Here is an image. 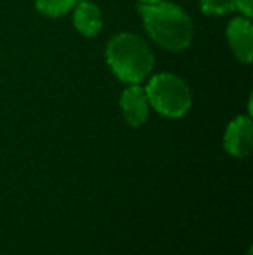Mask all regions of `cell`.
I'll list each match as a JSON object with an SVG mask.
<instances>
[{"label": "cell", "mask_w": 253, "mask_h": 255, "mask_svg": "<svg viewBox=\"0 0 253 255\" xmlns=\"http://www.w3.org/2000/svg\"><path fill=\"white\" fill-rule=\"evenodd\" d=\"M77 0H35V5L40 14L47 17H61L75 7Z\"/></svg>", "instance_id": "8"}, {"label": "cell", "mask_w": 253, "mask_h": 255, "mask_svg": "<svg viewBox=\"0 0 253 255\" xmlns=\"http://www.w3.org/2000/svg\"><path fill=\"white\" fill-rule=\"evenodd\" d=\"M253 124L250 117H238L227 125L224 134V148L236 158H245L252 153Z\"/></svg>", "instance_id": "4"}, {"label": "cell", "mask_w": 253, "mask_h": 255, "mask_svg": "<svg viewBox=\"0 0 253 255\" xmlns=\"http://www.w3.org/2000/svg\"><path fill=\"white\" fill-rule=\"evenodd\" d=\"M73 24L84 37H95L102 28L101 9L90 0H77L73 12Z\"/></svg>", "instance_id": "7"}, {"label": "cell", "mask_w": 253, "mask_h": 255, "mask_svg": "<svg viewBox=\"0 0 253 255\" xmlns=\"http://www.w3.org/2000/svg\"><path fill=\"white\" fill-rule=\"evenodd\" d=\"M139 14L148 35L167 51L179 52L191 45L192 21L184 9L172 2L139 3Z\"/></svg>", "instance_id": "1"}, {"label": "cell", "mask_w": 253, "mask_h": 255, "mask_svg": "<svg viewBox=\"0 0 253 255\" xmlns=\"http://www.w3.org/2000/svg\"><path fill=\"white\" fill-rule=\"evenodd\" d=\"M236 10H240L245 17H252L253 0H236Z\"/></svg>", "instance_id": "10"}, {"label": "cell", "mask_w": 253, "mask_h": 255, "mask_svg": "<svg viewBox=\"0 0 253 255\" xmlns=\"http://www.w3.org/2000/svg\"><path fill=\"white\" fill-rule=\"evenodd\" d=\"M156 2H162V0H139V3H156Z\"/></svg>", "instance_id": "11"}, {"label": "cell", "mask_w": 253, "mask_h": 255, "mask_svg": "<svg viewBox=\"0 0 253 255\" xmlns=\"http://www.w3.org/2000/svg\"><path fill=\"white\" fill-rule=\"evenodd\" d=\"M149 106L162 117L180 118L191 110V91L180 77L173 73H158L146 85Z\"/></svg>", "instance_id": "3"}, {"label": "cell", "mask_w": 253, "mask_h": 255, "mask_svg": "<svg viewBox=\"0 0 253 255\" xmlns=\"http://www.w3.org/2000/svg\"><path fill=\"white\" fill-rule=\"evenodd\" d=\"M227 42L233 49L234 56L241 63L250 64L253 59V26L250 17H234L227 24Z\"/></svg>", "instance_id": "6"}, {"label": "cell", "mask_w": 253, "mask_h": 255, "mask_svg": "<svg viewBox=\"0 0 253 255\" xmlns=\"http://www.w3.org/2000/svg\"><path fill=\"white\" fill-rule=\"evenodd\" d=\"M120 108L123 111V118L130 127L137 128L144 125L149 115V101L144 87H141L139 84H128L120 98Z\"/></svg>", "instance_id": "5"}, {"label": "cell", "mask_w": 253, "mask_h": 255, "mask_svg": "<svg viewBox=\"0 0 253 255\" xmlns=\"http://www.w3.org/2000/svg\"><path fill=\"white\" fill-rule=\"evenodd\" d=\"M199 7L206 16H224L236 10V0H201Z\"/></svg>", "instance_id": "9"}, {"label": "cell", "mask_w": 253, "mask_h": 255, "mask_svg": "<svg viewBox=\"0 0 253 255\" xmlns=\"http://www.w3.org/2000/svg\"><path fill=\"white\" fill-rule=\"evenodd\" d=\"M106 61L125 84H141L155 66L151 47L135 33H118L106 45Z\"/></svg>", "instance_id": "2"}]
</instances>
